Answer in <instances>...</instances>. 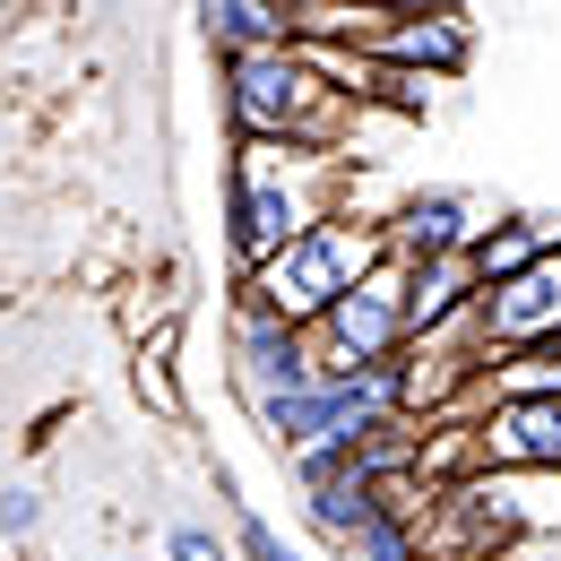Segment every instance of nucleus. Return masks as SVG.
Here are the masks:
<instances>
[{"instance_id": "1", "label": "nucleus", "mask_w": 561, "mask_h": 561, "mask_svg": "<svg viewBox=\"0 0 561 561\" xmlns=\"http://www.w3.org/2000/svg\"><path fill=\"white\" fill-rule=\"evenodd\" d=\"M337 199V156L320 147H233V182H225V242L233 268L260 277L268 260H285L302 233L329 225Z\"/></svg>"}, {"instance_id": "2", "label": "nucleus", "mask_w": 561, "mask_h": 561, "mask_svg": "<svg viewBox=\"0 0 561 561\" xmlns=\"http://www.w3.org/2000/svg\"><path fill=\"white\" fill-rule=\"evenodd\" d=\"M337 113L346 95L320 78V61L302 44L285 53H233L225 61V122H233V147H320L337 156Z\"/></svg>"}, {"instance_id": "3", "label": "nucleus", "mask_w": 561, "mask_h": 561, "mask_svg": "<svg viewBox=\"0 0 561 561\" xmlns=\"http://www.w3.org/2000/svg\"><path fill=\"white\" fill-rule=\"evenodd\" d=\"M380 260H389V233H380L371 216H329V225L302 233L285 260H268L260 277H242V302L311 337V329H320V320H329L354 285L380 268Z\"/></svg>"}, {"instance_id": "4", "label": "nucleus", "mask_w": 561, "mask_h": 561, "mask_svg": "<svg viewBox=\"0 0 561 561\" xmlns=\"http://www.w3.org/2000/svg\"><path fill=\"white\" fill-rule=\"evenodd\" d=\"M476 476H561V407L553 398H492L467 423Z\"/></svg>"}, {"instance_id": "5", "label": "nucleus", "mask_w": 561, "mask_h": 561, "mask_svg": "<svg viewBox=\"0 0 561 561\" xmlns=\"http://www.w3.org/2000/svg\"><path fill=\"white\" fill-rule=\"evenodd\" d=\"M484 225H492V216L476 208V191H458V182H432V191H415V199L389 216L380 233H389V260L432 268V260H467Z\"/></svg>"}, {"instance_id": "6", "label": "nucleus", "mask_w": 561, "mask_h": 561, "mask_svg": "<svg viewBox=\"0 0 561 561\" xmlns=\"http://www.w3.org/2000/svg\"><path fill=\"white\" fill-rule=\"evenodd\" d=\"M476 329H484V363L492 354H527V346H561V251L545 268L476 294Z\"/></svg>"}, {"instance_id": "7", "label": "nucleus", "mask_w": 561, "mask_h": 561, "mask_svg": "<svg viewBox=\"0 0 561 561\" xmlns=\"http://www.w3.org/2000/svg\"><path fill=\"white\" fill-rule=\"evenodd\" d=\"M363 61H380V70H407V78H458L476 61V26H467V9H415V18H380L371 26V44H363Z\"/></svg>"}, {"instance_id": "8", "label": "nucleus", "mask_w": 561, "mask_h": 561, "mask_svg": "<svg viewBox=\"0 0 561 561\" xmlns=\"http://www.w3.org/2000/svg\"><path fill=\"white\" fill-rule=\"evenodd\" d=\"M233 380H242V398H251V407L311 389V380H320V371H311V337L242 302V311H233Z\"/></svg>"}, {"instance_id": "9", "label": "nucleus", "mask_w": 561, "mask_h": 561, "mask_svg": "<svg viewBox=\"0 0 561 561\" xmlns=\"http://www.w3.org/2000/svg\"><path fill=\"white\" fill-rule=\"evenodd\" d=\"M553 251H561V225H553V216H536V208L492 216L484 233H476V251H467V277H476V294H492V285H510V277H527V268H545Z\"/></svg>"}, {"instance_id": "10", "label": "nucleus", "mask_w": 561, "mask_h": 561, "mask_svg": "<svg viewBox=\"0 0 561 561\" xmlns=\"http://www.w3.org/2000/svg\"><path fill=\"white\" fill-rule=\"evenodd\" d=\"M199 26L208 44L233 61V53H285L294 44V9L285 0H199Z\"/></svg>"}, {"instance_id": "11", "label": "nucleus", "mask_w": 561, "mask_h": 561, "mask_svg": "<svg viewBox=\"0 0 561 561\" xmlns=\"http://www.w3.org/2000/svg\"><path fill=\"white\" fill-rule=\"evenodd\" d=\"M354 561H423V518H415V501H398V492H380V510L354 527Z\"/></svg>"}, {"instance_id": "12", "label": "nucleus", "mask_w": 561, "mask_h": 561, "mask_svg": "<svg viewBox=\"0 0 561 561\" xmlns=\"http://www.w3.org/2000/svg\"><path fill=\"white\" fill-rule=\"evenodd\" d=\"M484 398H553L561 407V346H527V354H492L484 380H476Z\"/></svg>"}, {"instance_id": "13", "label": "nucleus", "mask_w": 561, "mask_h": 561, "mask_svg": "<svg viewBox=\"0 0 561 561\" xmlns=\"http://www.w3.org/2000/svg\"><path fill=\"white\" fill-rule=\"evenodd\" d=\"M233 553H242V561H302L277 527H268L260 510H242V501H233Z\"/></svg>"}, {"instance_id": "14", "label": "nucleus", "mask_w": 561, "mask_h": 561, "mask_svg": "<svg viewBox=\"0 0 561 561\" xmlns=\"http://www.w3.org/2000/svg\"><path fill=\"white\" fill-rule=\"evenodd\" d=\"M164 561H233V545H225L216 527H199V518H182V527L164 536Z\"/></svg>"}, {"instance_id": "15", "label": "nucleus", "mask_w": 561, "mask_h": 561, "mask_svg": "<svg viewBox=\"0 0 561 561\" xmlns=\"http://www.w3.org/2000/svg\"><path fill=\"white\" fill-rule=\"evenodd\" d=\"M285 9H371V18H415V9H458V0H285Z\"/></svg>"}, {"instance_id": "16", "label": "nucleus", "mask_w": 561, "mask_h": 561, "mask_svg": "<svg viewBox=\"0 0 561 561\" xmlns=\"http://www.w3.org/2000/svg\"><path fill=\"white\" fill-rule=\"evenodd\" d=\"M35 518H44V501H35L26 484H9V492H0V527H9V536H35Z\"/></svg>"}, {"instance_id": "17", "label": "nucleus", "mask_w": 561, "mask_h": 561, "mask_svg": "<svg viewBox=\"0 0 561 561\" xmlns=\"http://www.w3.org/2000/svg\"><path fill=\"white\" fill-rule=\"evenodd\" d=\"M440 561H484V553H440Z\"/></svg>"}]
</instances>
